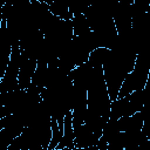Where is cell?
I'll use <instances>...</instances> for the list:
<instances>
[{
	"instance_id": "3",
	"label": "cell",
	"mask_w": 150,
	"mask_h": 150,
	"mask_svg": "<svg viewBox=\"0 0 150 150\" xmlns=\"http://www.w3.org/2000/svg\"><path fill=\"white\" fill-rule=\"evenodd\" d=\"M22 52H23V56H22V62H21V67H20V71H19L18 82H19L20 89H27L30 86L33 75L36 70L38 60L29 57L28 54L23 49H22Z\"/></svg>"
},
{
	"instance_id": "1",
	"label": "cell",
	"mask_w": 150,
	"mask_h": 150,
	"mask_svg": "<svg viewBox=\"0 0 150 150\" xmlns=\"http://www.w3.org/2000/svg\"><path fill=\"white\" fill-rule=\"evenodd\" d=\"M149 73H150V69L135 66L134 69L125 76L122 83V87L120 89L118 97H124L131 94L132 91L144 89L149 80Z\"/></svg>"
},
{
	"instance_id": "6",
	"label": "cell",
	"mask_w": 150,
	"mask_h": 150,
	"mask_svg": "<svg viewBox=\"0 0 150 150\" xmlns=\"http://www.w3.org/2000/svg\"><path fill=\"white\" fill-rule=\"evenodd\" d=\"M73 22V29H74V36H81L89 32H91L90 23L88 18L84 14H76L71 19Z\"/></svg>"
},
{
	"instance_id": "2",
	"label": "cell",
	"mask_w": 150,
	"mask_h": 150,
	"mask_svg": "<svg viewBox=\"0 0 150 150\" xmlns=\"http://www.w3.org/2000/svg\"><path fill=\"white\" fill-rule=\"evenodd\" d=\"M75 131V149H97L96 144L100 137L90 130L84 123L74 128Z\"/></svg>"
},
{
	"instance_id": "4",
	"label": "cell",
	"mask_w": 150,
	"mask_h": 150,
	"mask_svg": "<svg viewBox=\"0 0 150 150\" xmlns=\"http://www.w3.org/2000/svg\"><path fill=\"white\" fill-rule=\"evenodd\" d=\"M63 149H75V131H74V125H73L71 110H68L64 116L63 136L59 145L56 146V150H63Z\"/></svg>"
},
{
	"instance_id": "5",
	"label": "cell",
	"mask_w": 150,
	"mask_h": 150,
	"mask_svg": "<svg viewBox=\"0 0 150 150\" xmlns=\"http://www.w3.org/2000/svg\"><path fill=\"white\" fill-rule=\"evenodd\" d=\"M110 52H111L110 48L98 47V48H96V49H94V50L90 52L88 62L94 68H101L103 66V63L105 62V60L108 59V56L110 55Z\"/></svg>"
}]
</instances>
